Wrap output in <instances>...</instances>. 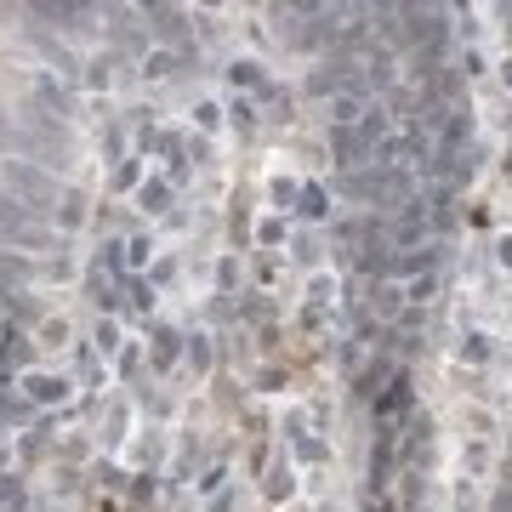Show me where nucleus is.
<instances>
[{
    "mask_svg": "<svg viewBox=\"0 0 512 512\" xmlns=\"http://www.w3.org/2000/svg\"><path fill=\"white\" fill-rule=\"evenodd\" d=\"M6 188H12V200H18V205H52L57 200V188L40 177L35 165H23V160L6 165Z\"/></svg>",
    "mask_w": 512,
    "mask_h": 512,
    "instance_id": "1",
    "label": "nucleus"
},
{
    "mask_svg": "<svg viewBox=\"0 0 512 512\" xmlns=\"http://www.w3.org/2000/svg\"><path fill=\"white\" fill-rule=\"evenodd\" d=\"M370 114H376V109H370L365 92H330V126H336V131H359Z\"/></svg>",
    "mask_w": 512,
    "mask_h": 512,
    "instance_id": "2",
    "label": "nucleus"
},
{
    "mask_svg": "<svg viewBox=\"0 0 512 512\" xmlns=\"http://www.w3.org/2000/svg\"><path fill=\"white\" fill-rule=\"evenodd\" d=\"M370 313H376V319H399L404 313V285H393V279H376V291H370Z\"/></svg>",
    "mask_w": 512,
    "mask_h": 512,
    "instance_id": "3",
    "label": "nucleus"
},
{
    "mask_svg": "<svg viewBox=\"0 0 512 512\" xmlns=\"http://www.w3.org/2000/svg\"><path fill=\"white\" fill-rule=\"evenodd\" d=\"M29 399L35 404H57V399H69V382H63V376H29Z\"/></svg>",
    "mask_w": 512,
    "mask_h": 512,
    "instance_id": "4",
    "label": "nucleus"
},
{
    "mask_svg": "<svg viewBox=\"0 0 512 512\" xmlns=\"http://www.w3.org/2000/svg\"><path fill=\"white\" fill-rule=\"evenodd\" d=\"M171 69H177V52H148V57H143V74H148V80H165Z\"/></svg>",
    "mask_w": 512,
    "mask_h": 512,
    "instance_id": "5",
    "label": "nucleus"
},
{
    "mask_svg": "<svg viewBox=\"0 0 512 512\" xmlns=\"http://www.w3.org/2000/svg\"><path fill=\"white\" fill-rule=\"evenodd\" d=\"M137 205H143V211H165V183H143Z\"/></svg>",
    "mask_w": 512,
    "mask_h": 512,
    "instance_id": "6",
    "label": "nucleus"
},
{
    "mask_svg": "<svg viewBox=\"0 0 512 512\" xmlns=\"http://www.w3.org/2000/svg\"><path fill=\"white\" fill-rule=\"evenodd\" d=\"M97 348L114 353V348H120V330H114V325H97Z\"/></svg>",
    "mask_w": 512,
    "mask_h": 512,
    "instance_id": "7",
    "label": "nucleus"
},
{
    "mask_svg": "<svg viewBox=\"0 0 512 512\" xmlns=\"http://www.w3.org/2000/svg\"><path fill=\"white\" fill-rule=\"evenodd\" d=\"M302 211H308V217H325V194H319V188H308V205H302Z\"/></svg>",
    "mask_w": 512,
    "mask_h": 512,
    "instance_id": "8",
    "label": "nucleus"
},
{
    "mask_svg": "<svg viewBox=\"0 0 512 512\" xmlns=\"http://www.w3.org/2000/svg\"><path fill=\"white\" fill-rule=\"evenodd\" d=\"M234 86H256V63H239V69H234Z\"/></svg>",
    "mask_w": 512,
    "mask_h": 512,
    "instance_id": "9",
    "label": "nucleus"
}]
</instances>
